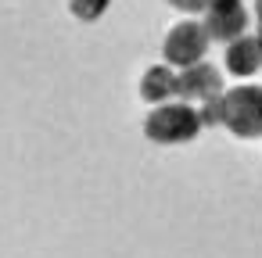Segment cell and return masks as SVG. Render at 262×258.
<instances>
[{
	"label": "cell",
	"mask_w": 262,
	"mask_h": 258,
	"mask_svg": "<svg viewBox=\"0 0 262 258\" xmlns=\"http://www.w3.org/2000/svg\"><path fill=\"white\" fill-rule=\"evenodd\" d=\"M201 115L194 104L187 101H165V104H155L151 115L144 119V136L151 144H190L198 133H201Z\"/></svg>",
	"instance_id": "cell-1"
},
{
	"label": "cell",
	"mask_w": 262,
	"mask_h": 258,
	"mask_svg": "<svg viewBox=\"0 0 262 258\" xmlns=\"http://www.w3.org/2000/svg\"><path fill=\"white\" fill-rule=\"evenodd\" d=\"M219 126L241 140L262 136V86H233L219 97Z\"/></svg>",
	"instance_id": "cell-2"
},
{
	"label": "cell",
	"mask_w": 262,
	"mask_h": 258,
	"mask_svg": "<svg viewBox=\"0 0 262 258\" xmlns=\"http://www.w3.org/2000/svg\"><path fill=\"white\" fill-rule=\"evenodd\" d=\"M208 47H212V36H208L205 22L190 18V22H180V26L169 29V36L162 43V58H165V65H172L180 72V68H190V65L205 61Z\"/></svg>",
	"instance_id": "cell-3"
},
{
	"label": "cell",
	"mask_w": 262,
	"mask_h": 258,
	"mask_svg": "<svg viewBox=\"0 0 262 258\" xmlns=\"http://www.w3.org/2000/svg\"><path fill=\"white\" fill-rule=\"evenodd\" d=\"M215 97H223V76H219L215 65L198 61L190 68H180V76H176V101L205 104V101H215Z\"/></svg>",
	"instance_id": "cell-4"
},
{
	"label": "cell",
	"mask_w": 262,
	"mask_h": 258,
	"mask_svg": "<svg viewBox=\"0 0 262 258\" xmlns=\"http://www.w3.org/2000/svg\"><path fill=\"white\" fill-rule=\"evenodd\" d=\"M205 29L219 43H233L248 33V8L244 0H208L205 8Z\"/></svg>",
	"instance_id": "cell-5"
},
{
	"label": "cell",
	"mask_w": 262,
	"mask_h": 258,
	"mask_svg": "<svg viewBox=\"0 0 262 258\" xmlns=\"http://www.w3.org/2000/svg\"><path fill=\"white\" fill-rule=\"evenodd\" d=\"M262 68V40L258 36H237L233 43H226V72L237 79H248Z\"/></svg>",
	"instance_id": "cell-6"
},
{
	"label": "cell",
	"mask_w": 262,
	"mask_h": 258,
	"mask_svg": "<svg viewBox=\"0 0 262 258\" xmlns=\"http://www.w3.org/2000/svg\"><path fill=\"white\" fill-rule=\"evenodd\" d=\"M176 68L172 65H151L147 72H144V79H140V97L147 101V104H165V101H172L176 97Z\"/></svg>",
	"instance_id": "cell-7"
},
{
	"label": "cell",
	"mask_w": 262,
	"mask_h": 258,
	"mask_svg": "<svg viewBox=\"0 0 262 258\" xmlns=\"http://www.w3.org/2000/svg\"><path fill=\"white\" fill-rule=\"evenodd\" d=\"M108 8H112V0H69V11L79 22H97Z\"/></svg>",
	"instance_id": "cell-8"
},
{
	"label": "cell",
	"mask_w": 262,
	"mask_h": 258,
	"mask_svg": "<svg viewBox=\"0 0 262 258\" xmlns=\"http://www.w3.org/2000/svg\"><path fill=\"white\" fill-rule=\"evenodd\" d=\"M165 4L176 8V11H183V15H205L208 0H165Z\"/></svg>",
	"instance_id": "cell-9"
},
{
	"label": "cell",
	"mask_w": 262,
	"mask_h": 258,
	"mask_svg": "<svg viewBox=\"0 0 262 258\" xmlns=\"http://www.w3.org/2000/svg\"><path fill=\"white\" fill-rule=\"evenodd\" d=\"M255 26H258V40H262V0H255Z\"/></svg>",
	"instance_id": "cell-10"
}]
</instances>
